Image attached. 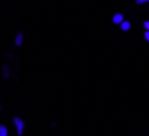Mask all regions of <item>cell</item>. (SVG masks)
<instances>
[{
	"label": "cell",
	"mask_w": 149,
	"mask_h": 136,
	"mask_svg": "<svg viewBox=\"0 0 149 136\" xmlns=\"http://www.w3.org/2000/svg\"><path fill=\"white\" fill-rule=\"evenodd\" d=\"M13 124H15V127H16L17 135L21 136L24 133V130H25V123H24V120L21 119V118H19V116H16V118H13Z\"/></svg>",
	"instance_id": "1"
},
{
	"label": "cell",
	"mask_w": 149,
	"mask_h": 136,
	"mask_svg": "<svg viewBox=\"0 0 149 136\" xmlns=\"http://www.w3.org/2000/svg\"><path fill=\"white\" fill-rule=\"evenodd\" d=\"M124 20V17H123V13H115L113 15V17H112V23L113 24H116V25H120V23Z\"/></svg>",
	"instance_id": "3"
},
{
	"label": "cell",
	"mask_w": 149,
	"mask_h": 136,
	"mask_svg": "<svg viewBox=\"0 0 149 136\" xmlns=\"http://www.w3.org/2000/svg\"><path fill=\"white\" fill-rule=\"evenodd\" d=\"M1 73H3L4 80H8L9 77H11V70H9L8 65H3V68H1Z\"/></svg>",
	"instance_id": "4"
},
{
	"label": "cell",
	"mask_w": 149,
	"mask_h": 136,
	"mask_svg": "<svg viewBox=\"0 0 149 136\" xmlns=\"http://www.w3.org/2000/svg\"><path fill=\"white\" fill-rule=\"evenodd\" d=\"M0 110H1V105H0Z\"/></svg>",
	"instance_id": "10"
},
{
	"label": "cell",
	"mask_w": 149,
	"mask_h": 136,
	"mask_svg": "<svg viewBox=\"0 0 149 136\" xmlns=\"http://www.w3.org/2000/svg\"><path fill=\"white\" fill-rule=\"evenodd\" d=\"M23 43H24V34L23 32H19L16 34V38H15V44H16V46H21Z\"/></svg>",
	"instance_id": "2"
},
{
	"label": "cell",
	"mask_w": 149,
	"mask_h": 136,
	"mask_svg": "<svg viewBox=\"0 0 149 136\" xmlns=\"http://www.w3.org/2000/svg\"><path fill=\"white\" fill-rule=\"evenodd\" d=\"M0 136H8V128L4 124H0Z\"/></svg>",
	"instance_id": "6"
},
{
	"label": "cell",
	"mask_w": 149,
	"mask_h": 136,
	"mask_svg": "<svg viewBox=\"0 0 149 136\" xmlns=\"http://www.w3.org/2000/svg\"><path fill=\"white\" fill-rule=\"evenodd\" d=\"M120 28H121V31H124V32L130 31V29H131V23L128 20H123L120 23Z\"/></svg>",
	"instance_id": "5"
},
{
	"label": "cell",
	"mask_w": 149,
	"mask_h": 136,
	"mask_svg": "<svg viewBox=\"0 0 149 136\" xmlns=\"http://www.w3.org/2000/svg\"><path fill=\"white\" fill-rule=\"evenodd\" d=\"M149 3V0H136V4H139V6H141V4H146Z\"/></svg>",
	"instance_id": "7"
},
{
	"label": "cell",
	"mask_w": 149,
	"mask_h": 136,
	"mask_svg": "<svg viewBox=\"0 0 149 136\" xmlns=\"http://www.w3.org/2000/svg\"><path fill=\"white\" fill-rule=\"evenodd\" d=\"M144 27H145L146 31H149V21H144Z\"/></svg>",
	"instance_id": "9"
},
{
	"label": "cell",
	"mask_w": 149,
	"mask_h": 136,
	"mask_svg": "<svg viewBox=\"0 0 149 136\" xmlns=\"http://www.w3.org/2000/svg\"><path fill=\"white\" fill-rule=\"evenodd\" d=\"M144 37H145V40L149 43V31H145V33H144Z\"/></svg>",
	"instance_id": "8"
}]
</instances>
